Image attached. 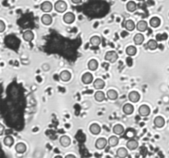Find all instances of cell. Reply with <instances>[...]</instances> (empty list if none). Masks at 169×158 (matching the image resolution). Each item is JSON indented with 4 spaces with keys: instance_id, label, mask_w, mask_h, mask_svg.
I'll return each instance as SVG.
<instances>
[{
    "instance_id": "44dd1931",
    "label": "cell",
    "mask_w": 169,
    "mask_h": 158,
    "mask_svg": "<svg viewBox=\"0 0 169 158\" xmlns=\"http://www.w3.org/2000/svg\"><path fill=\"white\" fill-rule=\"evenodd\" d=\"M15 150H16V152H17L18 153H24L26 151V146L24 144V143H22V142H19V143L16 145Z\"/></svg>"
},
{
    "instance_id": "f1b7e54d",
    "label": "cell",
    "mask_w": 169,
    "mask_h": 158,
    "mask_svg": "<svg viewBox=\"0 0 169 158\" xmlns=\"http://www.w3.org/2000/svg\"><path fill=\"white\" fill-rule=\"evenodd\" d=\"M126 9H127L129 12L133 13V12H134V11L137 9V5H136V4L134 3V1H130V2H128L127 4H126Z\"/></svg>"
},
{
    "instance_id": "8d00e7d4",
    "label": "cell",
    "mask_w": 169,
    "mask_h": 158,
    "mask_svg": "<svg viewBox=\"0 0 169 158\" xmlns=\"http://www.w3.org/2000/svg\"><path fill=\"white\" fill-rule=\"evenodd\" d=\"M65 157H73V158H75V156H74V155H67Z\"/></svg>"
},
{
    "instance_id": "2e32d148",
    "label": "cell",
    "mask_w": 169,
    "mask_h": 158,
    "mask_svg": "<svg viewBox=\"0 0 169 158\" xmlns=\"http://www.w3.org/2000/svg\"><path fill=\"white\" fill-rule=\"evenodd\" d=\"M123 112L127 115H130L134 112V106L131 104H126L123 106Z\"/></svg>"
},
{
    "instance_id": "603a6c76",
    "label": "cell",
    "mask_w": 169,
    "mask_h": 158,
    "mask_svg": "<svg viewBox=\"0 0 169 158\" xmlns=\"http://www.w3.org/2000/svg\"><path fill=\"white\" fill-rule=\"evenodd\" d=\"M107 96L108 97L109 100L115 101V100H116L117 98H118V93L115 90H109L108 92H107Z\"/></svg>"
},
{
    "instance_id": "4fadbf2b",
    "label": "cell",
    "mask_w": 169,
    "mask_h": 158,
    "mask_svg": "<svg viewBox=\"0 0 169 158\" xmlns=\"http://www.w3.org/2000/svg\"><path fill=\"white\" fill-rule=\"evenodd\" d=\"M22 37H23V40H26V41H28V42H31L32 40L34 39V33L31 31H26L23 32V35H22Z\"/></svg>"
},
{
    "instance_id": "7c38bea8",
    "label": "cell",
    "mask_w": 169,
    "mask_h": 158,
    "mask_svg": "<svg viewBox=\"0 0 169 158\" xmlns=\"http://www.w3.org/2000/svg\"><path fill=\"white\" fill-rule=\"evenodd\" d=\"M136 28L137 30L140 32H143V31H147L148 29V23L145 21H139L137 25H136Z\"/></svg>"
},
{
    "instance_id": "8992f818",
    "label": "cell",
    "mask_w": 169,
    "mask_h": 158,
    "mask_svg": "<svg viewBox=\"0 0 169 158\" xmlns=\"http://www.w3.org/2000/svg\"><path fill=\"white\" fill-rule=\"evenodd\" d=\"M53 8V5L49 1H45L40 4V9L44 13H50Z\"/></svg>"
},
{
    "instance_id": "5bb4252c",
    "label": "cell",
    "mask_w": 169,
    "mask_h": 158,
    "mask_svg": "<svg viewBox=\"0 0 169 158\" xmlns=\"http://www.w3.org/2000/svg\"><path fill=\"white\" fill-rule=\"evenodd\" d=\"M93 86H94V88H96L97 90H102L105 87V82L101 78L96 79L93 82Z\"/></svg>"
},
{
    "instance_id": "484cf974",
    "label": "cell",
    "mask_w": 169,
    "mask_h": 158,
    "mask_svg": "<svg viewBox=\"0 0 169 158\" xmlns=\"http://www.w3.org/2000/svg\"><path fill=\"white\" fill-rule=\"evenodd\" d=\"M116 156L118 157H128V151L125 147H121L116 151Z\"/></svg>"
},
{
    "instance_id": "836d02e7",
    "label": "cell",
    "mask_w": 169,
    "mask_h": 158,
    "mask_svg": "<svg viewBox=\"0 0 169 158\" xmlns=\"http://www.w3.org/2000/svg\"><path fill=\"white\" fill-rule=\"evenodd\" d=\"M5 27H6V26H5L4 22L3 21H0V32H4L5 30Z\"/></svg>"
},
{
    "instance_id": "5b68a950",
    "label": "cell",
    "mask_w": 169,
    "mask_h": 158,
    "mask_svg": "<svg viewBox=\"0 0 169 158\" xmlns=\"http://www.w3.org/2000/svg\"><path fill=\"white\" fill-rule=\"evenodd\" d=\"M122 26L124 28H126L127 31H134V28H135V24H134V21H132V20H125L124 22H123V24H122Z\"/></svg>"
},
{
    "instance_id": "d6a6232c",
    "label": "cell",
    "mask_w": 169,
    "mask_h": 158,
    "mask_svg": "<svg viewBox=\"0 0 169 158\" xmlns=\"http://www.w3.org/2000/svg\"><path fill=\"white\" fill-rule=\"evenodd\" d=\"M108 143L111 147H116L119 143V138L116 136H111L108 140Z\"/></svg>"
},
{
    "instance_id": "cb8c5ba5",
    "label": "cell",
    "mask_w": 169,
    "mask_h": 158,
    "mask_svg": "<svg viewBox=\"0 0 169 158\" xmlns=\"http://www.w3.org/2000/svg\"><path fill=\"white\" fill-rule=\"evenodd\" d=\"M87 67H88L89 70L95 71L98 68V63H97V61L96 59H91L90 61L88 62V63H87Z\"/></svg>"
},
{
    "instance_id": "7402d4cb",
    "label": "cell",
    "mask_w": 169,
    "mask_h": 158,
    "mask_svg": "<svg viewBox=\"0 0 169 158\" xmlns=\"http://www.w3.org/2000/svg\"><path fill=\"white\" fill-rule=\"evenodd\" d=\"M124 131H125V129H124V127L122 126L121 124H116L113 127V132L116 135H121V134H123Z\"/></svg>"
},
{
    "instance_id": "30bf717a",
    "label": "cell",
    "mask_w": 169,
    "mask_h": 158,
    "mask_svg": "<svg viewBox=\"0 0 169 158\" xmlns=\"http://www.w3.org/2000/svg\"><path fill=\"white\" fill-rule=\"evenodd\" d=\"M89 130L91 132L92 134L97 135V134H99L100 133H101L102 128L100 127L99 124H97V123H92V124H91L90 128H89Z\"/></svg>"
},
{
    "instance_id": "1f68e13d",
    "label": "cell",
    "mask_w": 169,
    "mask_h": 158,
    "mask_svg": "<svg viewBox=\"0 0 169 158\" xmlns=\"http://www.w3.org/2000/svg\"><path fill=\"white\" fill-rule=\"evenodd\" d=\"M4 143L7 147H12L14 143V139L12 136H6L4 139Z\"/></svg>"
},
{
    "instance_id": "d4e9b609",
    "label": "cell",
    "mask_w": 169,
    "mask_h": 158,
    "mask_svg": "<svg viewBox=\"0 0 169 158\" xmlns=\"http://www.w3.org/2000/svg\"><path fill=\"white\" fill-rule=\"evenodd\" d=\"M102 43V40H101V37L97 36V35H94L91 37L90 39V44L93 46H98Z\"/></svg>"
},
{
    "instance_id": "9a60e30c",
    "label": "cell",
    "mask_w": 169,
    "mask_h": 158,
    "mask_svg": "<svg viewBox=\"0 0 169 158\" xmlns=\"http://www.w3.org/2000/svg\"><path fill=\"white\" fill-rule=\"evenodd\" d=\"M60 144L62 145V147H69L70 143H71V140H70V137L64 135V136H62L60 138Z\"/></svg>"
},
{
    "instance_id": "4dcf8cb0",
    "label": "cell",
    "mask_w": 169,
    "mask_h": 158,
    "mask_svg": "<svg viewBox=\"0 0 169 158\" xmlns=\"http://www.w3.org/2000/svg\"><path fill=\"white\" fill-rule=\"evenodd\" d=\"M126 54L129 55V56H134L137 53V49L135 48L134 46H132V45H130L126 48Z\"/></svg>"
},
{
    "instance_id": "52a82bcc",
    "label": "cell",
    "mask_w": 169,
    "mask_h": 158,
    "mask_svg": "<svg viewBox=\"0 0 169 158\" xmlns=\"http://www.w3.org/2000/svg\"><path fill=\"white\" fill-rule=\"evenodd\" d=\"M63 20H64V22H65V23H67V24H71V23H73V22H74V20H75V16H74V13H67L64 15Z\"/></svg>"
},
{
    "instance_id": "277c9868",
    "label": "cell",
    "mask_w": 169,
    "mask_h": 158,
    "mask_svg": "<svg viewBox=\"0 0 169 158\" xmlns=\"http://www.w3.org/2000/svg\"><path fill=\"white\" fill-rule=\"evenodd\" d=\"M139 114L142 117H147L150 114V108L146 105H140L139 108Z\"/></svg>"
},
{
    "instance_id": "8fae6325",
    "label": "cell",
    "mask_w": 169,
    "mask_h": 158,
    "mask_svg": "<svg viewBox=\"0 0 169 158\" xmlns=\"http://www.w3.org/2000/svg\"><path fill=\"white\" fill-rule=\"evenodd\" d=\"M140 99V95L139 92H131L129 94V100L133 103H137Z\"/></svg>"
},
{
    "instance_id": "f546056e",
    "label": "cell",
    "mask_w": 169,
    "mask_h": 158,
    "mask_svg": "<svg viewBox=\"0 0 169 158\" xmlns=\"http://www.w3.org/2000/svg\"><path fill=\"white\" fill-rule=\"evenodd\" d=\"M147 47L150 50H154L158 48V43L155 40H149L147 43Z\"/></svg>"
},
{
    "instance_id": "83f0119b",
    "label": "cell",
    "mask_w": 169,
    "mask_h": 158,
    "mask_svg": "<svg viewBox=\"0 0 169 158\" xmlns=\"http://www.w3.org/2000/svg\"><path fill=\"white\" fill-rule=\"evenodd\" d=\"M161 21L160 19L158 18H157V17H154V18H152L150 19V21H149V24H150V26L152 27H153V28H157V27H158L159 25H160Z\"/></svg>"
},
{
    "instance_id": "9c48e42d",
    "label": "cell",
    "mask_w": 169,
    "mask_h": 158,
    "mask_svg": "<svg viewBox=\"0 0 169 158\" xmlns=\"http://www.w3.org/2000/svg\"><path fill=\"white\" fill-rule=\"evenodd\" d=\"M126 147L129 150L133 151V150H135L139 147V142L136 140H134V139H130L126 142Z\"/></svg>"
},
{
    "instance_id": "e0dca14e",
    "label": "cell",
    "mask_w": 169,
    "mask_h": 158,
    "mask_svg": "<svg viewBox=\"0 0 169 158\" xmlns=\"http://www.w3.org/2000/svg\"><path fill=\"white\" fill-rule=\"evenodd\" d=\"M143 40H144V36L142 34L138 33V34L134 35V42L136 45H140V44H143Z\"/></svg>"
},
{
    "instance_id": "e575fe53",
    "label": "cell",
    "mask_w": 169,
    "mask_h": 158,
    "mask_svg": "<svg viewBox=\"0 0 169 158\" xmlns=\"http://www.w3.org/2000/svg\"><path fill=\"white\" fill-rule=\"evenodd\" d=\"M71 2L74 4H78L82 2V0H71Z\"/></svg>"
},
{
    "instance_id": "d6986e66",
    "label": "cell",
    "mask_w": 169,
    "mask_h": 158,
    "mask_svg": "<svg viewBox=\"0 0 169 158\" xmlns=\"http://www.w3.org/2000/svg\"><path fill=\"white\" fill-rule=\"evenodd\" d=\"M153 123H154V125L158 128H163L165 124V120L164 118H163V117H161V116H158L156 118H154V121H153Z\"/></svg>"
},
{
    "instance_id": "d590c367",
    "label": "cell",
    "mask_w": 169,
    "mask_h": 158,
    "mask_svg": "<svg viewBox=\"0 0 169 158\" xmlns=\"http://www.w3.org/2000/svg\"><path fill=\"white\" fill-rule=\"evenodd\" d=\"M0 128H1V133H0V135H2V134L4 133V125H2V124H1V125H0Z\"/></svg>"
},
{
    "instance_id": "4316f807",
    "label": "cell",
    "mask_w": 169,
    "mask_h": 158,
    "mask_svg": "<svg viewBox=\"0 0 169 158\" xmlns=\"http://www.w3.org/2000/svg\"><path fill=\"white\" fill-rule=\"evenodd\" d=\"M94 98L98 102H102L105 100V93L102 91H97L96 92L95 95H94Z\"/></svg>"
},
{
    "instance_id": "6da1fadb",
    "label": "cell",
    "mask_w": 169,
    "mask_h": 158,
    "mask_svg": "<svg viewBox=\"0 0 169 158\" xmlns=\"http://www.w3.org/2000/svg\"><path fill=\"white\" fill-rule=\"evenodd\" d=\"M55 9L56 10L58 13H65V11L68 8V5L63 0H59L55 4L54 6Z\"/></svg>"
},
{
    "instance_id": "ba28073f",
    "label": "cell",
    "mask_w": 169,
    "mask_h": 158,
    "mask_svg": "<svg viewBox=\"0 0 169 158\" xmlns=\"http://www.w3.org/2000/svg\"><path fill=\"white\" fill-rule=\"evenodd\" d=\"M93 76L90 73H86L82 76V82L84 84H90L92 83Z\"/></svg>"
},
{
    "instance_id": "ac0fdd59",
    "label": "cell",
    "mask_w": 169,
    "mask_h": 158,
    "mask_svg": "<svg viewBox=\"0 0 169 158\" xmlns=\"http://www.w3.org/2000/svg\"><path fill=\"white\" fill-rule=\"evenodd\" d=\"M41 22H42L44 25L49 26V25H50L52 23V18L49 14H44L43 16L41 17Z\"/></svg>"
},
{
    "instance_id": "7a4b0ae2",
    "label": "cell",
    "mask_w": 169,
    "mask_h": 158,
    "mask_svg": "<svg viewBox=\"0 0 169 158\" xmlns=\"http://www.w3.org/2000/svg\"><path fill=\"white\" fill-rule=\"evenodd\" d=\"M105 59L107 61H108L109 63H115L118 59V54L116 51H108V52L105 55Z\"/></svg>"
},
{
    "instance_id": "3957f363",
    "label": "cell",
    "mask_w": 169,
    "mask_h": 158,
    "mask_svg": "<svg viewBox=\"0 0 169 158\" xmlns=\"http://www.w3.org/2000/svg\"><path fill=\"white\" fill-rule=\"evenodd\" d=\"M107 141L106 138H98L97 140L96 141V147L97 148L98 150H102L104 149L105 147H107Z\"/></svg>"
},
{
    "instance_id": "ffe728a7",
    "label": "cell",
    "mask_w": 169,
    "mask_h": 158,
    "mask_svg": "<svg viewBox=\"0 0 169 158\" xmlns=\"http://www.w3.org/2000/svg\"><path fill=\"white\" fill-rule=\"evenodd\" d=\"M60 78L63 82H68L71 78V73L69 71H63L60 74Z\"/></svg>"
}]
</instances>
